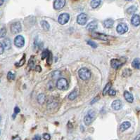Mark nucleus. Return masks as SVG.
<instances>
[{
	"label": "nucleus",
	"instance_id": "79ce46f5",
	"mask_svg": "<svg viewBox=\"0 0 140 140\" xmlns=\"http://www.w3.org/2000/svg\"><path fill=\"white\" fill-rule=\"evenodd\" d=\"M0 134H1V132H0Z\"/></svg>",
	"mask_w": 140,
	"mask_h": 140
},
{
	"label": "nucleus",
	"instance_id": "a19ab883",
	"mask_svg": "<svg viewBox=\"0 0 140 140\" xmlns=\"http://www.w3.org/2000/svg\"><path fill=\"white\" fill-rule=\"evenodd\" d=\"M126 1H127V2H130V1H132V0H126Z\"/></svg>",
	"mask_w": 140,
	"mask_h": 140
},
{
	"label": "nucleus",
	"instance_id": "4c0bfd02",
	"mask_svg": "<svg viewBox=\"0 0 140 140\" xmlns=\"http://www.w3.org/2000/svg\"><path fill=\"white\" fill-rule=\"evenodd\" d=\"M33 140H41V137H40L39 135H35V136L33 138Z\"/></svg>",
	"mask_w": 140,
	"mask_h": 140
},
{
	"label": "nucleus",
	"instance_id": "b1692460",
	"mask_svg": "<svg viewBox=\"0 0 140 140\" xmlns=\"http://www.w3.org/2000/svg\"><path fill=\"white\" fill-rule=\"evenodd\" d=\"M136 10H137V8H136V6H130L129 8H127V13H128L129 14H133L136 12Z\"/></svg>",
	"mask_w": 140,
	"mask_h": 140
},
{
	"label": "nucleus",
	"instance_id": "473e14b6",
	"mask_svg": "<svg viewBox=\"0 0 140 140\" xmlns=\"http://www.w3.org/2000/svg\"><path fill=\"white\" fill-rule=\"evenodd\" d=\"M20 111H21L20 108H18V106H16V107L14 108V116H13V117H14L16 114H18V113L20 112Z\"/></svg>",
	"mask_w": 140,
	"mask_h": 140
},
{
	"label": "nucleus",
	"instance_id": "4be33fe9",
	"mask_svg": "<svg viewBox=\"0 0 140 140\" xmlns=\"http://www.w3.org/2000/svg\"><path fill=\"white\" fill-rule=\"evenodd\" d=\"M41 25L43 28L44 30H49V28H50V25L48 23V22H47L46 20H42L41 21Z\"/></svg>",
	"mask_w": 140,
	"mask_h": 140
},
{
	"label": "nucleus",
	"instance_id": "6ab92c4d",
	"mask_svg": "<svg viewBox=\"0 0 140 140\" xmlns=\"http://www.w3.org/2000/svg\"><path fill=\"white\" fill-rule=\"evenodd\" d=\"M132 66L135 68V69H137V70H140V59L139 58H135L132 61Z\"/></svg>",
	"mask_w": 140,
	"mask_h": 140
},
{
	"label": "nucleus",
	"instance_id": "c9c22d12",
	"mask_svg": "<svg viewBox=\"0 0 140 140\" xmlns=\"http://www.w3.org/2000/svg\"><path fill=\"white\" fill-rule=\"evenodd\" d=\"M35 70H36L37 72H40L42 71L41 66H35Z\"/></svg>",
	"mask_w": 140,
	"mask_h": 140
},
{
	"label": "nucleus",
	"instance_id": "2eb2a0df",
	"mask_svg": "<svg viewBox=\"0 0 140 140\" xmlns=\"http://www.w3.org/2000/svg\"><path fill=\"white\" fill-rule=\"evenodd\" d=\"M104 26L106 28H111L113 26V24H114V21L113 19H111V18H108V19H106L104 21Z\"/></svg>",
	"mask_w": 140,
	"mask_h": 140
},
{
	"label": "nucleus",
	"instance_id": "f257e3e1",
	"mask_svg": "<svg viewBox=\"0 0 140 140\" xmlns=\"http://www.w3.org/2000/svg\"><path fill=\"white\" fill-rule=\"evenodd\" d=\"M78 75H79V77L81 79L86 80L90 78V77H91V72H90V71L87 68L83 67V68H81L78 71Z\"/></svg>",
	"mask_w": 140,
	"mask_h": 140
},
{
	"label": "nucleus",
	"instance_id": "4468645a",
	"mask_svg": "<svg viewBox=\"0 0 140 140\" xmlns=\"http://www.w3.org/2000/svg\"><path fill=\"white\" fill-rule=\"evenodd\" d=\"M124 98L126 100V101H127L129 103H132L133 101H134V98H133L132 94L128 91L124 92Z\"/></svg>",
	"mask_w": 140,
	"mask_h": 140
},
{
	"label": "nucleus",
	"instance_id": "c756f323",
	"mask_svg": "<svg viewBox=\"0 0 140 140\" xmlns=\"http://www.w3.org/2000/svg\"><path fill=\"white\" fill-rule=\"evenodd\" d=\"M24 62H25V55L23 56V59L19 62L18 63H16V65L17 66H23V64H24Z\"/></svg>",
	"mask_w": 140,
	"mask_h": 140
},
{
	"label": "nucleus",
	"instance_id": "20e7f679",
	"mask_svg": "<svg viewBox=\"0 0 140 140\" xmlns=\"http://www.w3.org/2000/svg\"><path fill=\"white\" fill-rule=\"evenodd\" d=\"M22 30V26L20 22H16L11 24V32L12 34H16L21 32Z\"/></svg>",
	"mask_w": 140,
	"mask_h": 140
},
{
	"label": "nucleus",
	"instance_id": "5701e85b",
	"mask_svg": "<svg viewBox=\"0 0 140 140\" xmlns=\"http://www.w3.org/2000/svg\"><path fill=\"white\" fill-rule=\"evenodd\" d=\"M111 83H108V84L106 85V86L104 88V90H103V95H106V94L108 93V90L111 89Z\"/></svg>",
	"mask_w": 140,
	"mask_h": 140
},
{
	"label": "nucleus",
	"instance_id": "393cba45",
	"mask_svg": "<svg viewBox=\"0 0 140 140\" xmlns=\"http://www.w3.org/2000/svg\"><path fill=\"white\" fill-rule=\"evenodd\" d=\"M37 101L40 104H42L45 101V95L44 94H40L37 96Z\"/></svg>",
	"mask_w": 140,
	"mask_h": 140
},
{
	"label": "nucleus",
	"instance_id": "7c9ffc66",
	"mask_svg": "<svg viewBox=\"0 0 140 140\" xmlns=\"http://www.w3.org/2000/svg\"><path fill=\"white\" fill-rule=\"evenodd\" d=\"M108 93L109 95H111V96H115V94H116V91L115 90H113V89H110L109 90H108Z\"/></svg>",
	"mask_w": 140,
	"mask_h": 140
},
{
	"label": "nucleus",
	"instance_id": "f8f14e48",
	"mask_svg": "<svg viewBox=\"0 0 140 140\" xmlns=\"http://www.w3.org/2000/svg\"><path fill=\"white\" fill-rule=\"evenodd\" d=\"M122 64H123V63L121 62L118 60L112 59L111 60V65L113 69H118L119 67H120Z\"/></svg>",
	"mask_w": 140,
	"mask_h": 140
},
{
	"label": "nucleus",
	"instance_id": "7ed1b4c3",
	"mask_svg": "<svg viewBox=\"0 0 140 140\" xmlns=\"http://www.w3.org/2000/svg\"><path fill=\"white\" fill-rule=\"evenodd\" d=\"M68 81L65 78H60L58 79L56 82V87L58 90H65L68 88Z\"/></svg>",
	"mask_w": 140,
	"mask_h": 140
},
{
	"label": "nucleus",
	"instance_id": "6e6552de",
	"mask_svg": "<svg viewBox=\"0 0 140 140\" xmlns=\"http://www.w3.org/2000/svg\"><path fill=\"white\" fill-rule=\"evenodd\" d=\"M116 30H117V32L118 34H125V33H126L128 31V27L125 23H120V24H119L117 26Z\"/></svg>",
	"mask_w": 140,
	"mask_h": 140
},
{
	"label": "nucleus",
	"instance_id": "ea45409f",
	"mask_svg": "<svg viewBox=\"0 0 140 140\" xmlns=\"http://www.w3.org/2000/svg\"><path fill=\"white\" fill-rule=\"evenodd\" d=\"M135 140H140V134H138V136H136V138H135Z\"/></svg>",
	"mask_w": 140,
	"mask_h": 140
},
{
	"label": "nucleus",
	"instance_id": "ddd939ff",
	"mask_svg": "<svg viewBox=\"0 0 140 140\" xmlns=\"http://www.w3.org/2000/svg\"><path fill=\"white\" fill-rule=\"evenodd\" d=\"M122 102L120 100H116L115 101L113 102V103H112L111 104V107L114 110H116V111H118V110H120V108H122Z\"/></svg>",
	"mask_w": 140,
	"mask_h": 140
},
{
	"label": "nucleus",
	"instance_id": "9b49d317",
	"mask_svg": "<svg viewBox=\"0 0 140 140\" xmlns=\"http://www.w3.org/2000/svg\"><path fill=\"white\" fill-rule=\"evenodd\" d=\"M131 23L134 26H139L140 24V16L139 15L134 14L133 15L132 17L131 18Z\"/></svg>",
	"mask_w": 140,
	"mask_h": 140
},
{
	"label": "nucleus",
	"instance_id": "2f4dec72",
	"mask_svg": "<svg viewBox=\"0 0 140 140\" xmlns=\"http://www.w3.org/2000/svg\"><path fill=\"white\" fill-rule=\"evenodd\" d=\"M43 138L44 140H49L51 139V136L49 134H47V133H44L43 134Z\"/></svg>",
	"mask_w": 140,
	"mask_h": 140
},
{
	"label": "nucleus",
	"instance_id": "1a4fd4ad",
	"mask_svg": "<svg viewBox=\"0 0 140 140\" xmlns=\"http://www.w3.org/2000/svg\"><path fill=\"white\" fill-rule=\"evenodd\" d=\"M91 36L95 38H99L102 41H108L109 36L106 34H101V33H97V32H92L91 34Z\"/></svg>",
	"mask_w": 140,
	"mask_h": 140
},
{
	"label": "nucleus",
	"instance_id": "bb28decb",
	"mask_svg": "<svg viewBox=\"0 0 140 140\" xmlns=\"http://www.w3.org/2000/svg\"><path fill=\"white\" fill-rule=\"evenodd\" d=\"M50 51L48 50H44L42 53V60L45 59L46 58H48V56H49L50 54Z\"/></svg>",
	"mask_w": 140,
	"mask_h": 140
},
{
	"label": "nucleus",
	"instance_id": "58836bf2",
	"mask_svg": "<svg viewBox=\"0 0 140 140\" xmlns=\"http://www.w3.org/2000/svg\"><path fill=\"white\" fill-rule=\"evenodd\" d=\"M4 0H0V6L4 4Z\"/></svg>",
	"mask_w": 140,
	"mask_h": 140
},
{
	"label": "nucleus",
	"instance_id": "412c9836",
	"mask_svg": "<svg viewBox=\"0 0 140 140\" xmlns=\"http://www.w3.org/2000/svg\"><path fill=\"white\" fill-rule=\"evenodd\" d=\"M4 48L6 49H9L11 48V42L10 41V39L9 38H6V39H4Z\"/></svg>",
	"mask_w": 140,
	"mask_h": 140
},
{
	"label": "nucleus",
	"instance_id": "0eeeda50",
	"mask_svg": "<svg viewBox=\"0 0 140 140\" xmlns=\"http://www.w3.org/2000/svg\"><path fill=\"white\" fill-rule=\"evenodd\" d=\"M88 20V16L86 14H80L77 18V22L80 25H85Z\"/></svg>",
	"mask_w": 140,
	"mask_h": 140
},
{
	"label": "nucleus",
	"instance_id": "f3484780",
	"mask_svg": "<svg viewBox=\"0 0 140 140\" xmlns=\"http://www.w3.org/2000/svg\"><path fill=\"white\" fill-rule=\"evenodd\" d=\"M130 126H131L130 122H128V121H125V122H122V124L120 125V130L121 132H124V131H125L126 130L128 129Z\"/></svg>",
	"mask_w": 140,
	"mask_h": 140
},
{
	"label": "nucleus",
	"instance_id": "aec40b11",
	"mask_svg": "<svg viewBox=\"0 0 140 140\" xmlns=\"http://www.w3.org/2000/svg\"><path fill=\"white\" fill-rule=\"evenodd\" d=\"M101 0H92L91 2V6L93 8H96L101 4Z\"/></svg>",
	"mask_w": 140,
	"mask_h": 140
},
{
	"label": "nucleus",
	"instance_id": "cd10ccee",
	"mask_svg": "<svg viewBox=\"0 0 140 140\" xmlns=\"http://www.w3.org/2000/svg\"><path fill=\"white\" fill-rule=\"evenodd\" d=\"M87 44H88L89 46H90L91 47L94 48H97V44H96L95 42H94L93 41H92V40H89V41H87Z\"/></svg>",
	"mask_w": 140,
	"mask_h": 140
},
{
	"label": "nucleus",
	"instance_id": "39448f33",
	"mask_svg": "<svg viewBox=\"0 0 140 140\" xmlns=\"http://www.w3.org/2000/svg\"><path fill=\"white\" fill-rule=\"evenodd\" d=\"M14 44L18 48H22L25 45V38L21 35H18L14 38Z\"/></svg>",
	"mask_w": 140,
	"mask_h": 140
},
{
	"label": "nucleus",
	"instance_id": "c85d7f7f",
	"mask_svg": "<svg viewBox=\"0 0 140 140\" xmlns=\"http://www.w3.org/2000/svg\"><path fill=\"white\" fill-rule=\"evenodd\" d=\"M15 77H16L15 74L11 72H9L7 74V78L9 80H14L15 78Z\"/></svg>",
	"mask_w": 140,
	"mask_h": 140
},
{
	"label": "nucleus",
	"instance_id": "dca6fc26",
	"mask_svg": "<svg viewBox=\"0 0 140 140\" xmlns=\"http://www.w3.org/2000/svg\"><path fill=\"white\" fill-rule=\"evenodd\" d=\"M97 27H98V24L97 22L94 21H92V22H90V23L87 25V29L90 31H93L94 30L97 29Z\"/></svg>",
	"mask_w": 140,
	"mask_h": 140
},
{
	"label": "nucleus",
	"instance_id": "9d476101",
	"mask_svg": "<svg viewBox=\"0 0 140 140\" xmlns=\"http://www.w3.org/2000/svg\"><path fill=\"white\" fill-rule=\"evenodd\" d=\"M65 5V0H55L54 2V8L56 10H60Z\"/></svg>",
	"mask_w": 140,
	"mask_h": 140
},
{
	"label": "nucleus",
	"instance_id": "72a5a7b5",
	"mask_svg": "<svg viewBox=\"0 0 140 140\" xmlns=\"http://www.w3.org/2000/svg\"><path fill=\"white\" fill-rule=\"evenodd\" d=\"M51 62H52V55H51V52H50L49 56H48L47 62H48V64H51Z\"/></svg>",
	"mask_w": 140,
	"mask_h": 140
},
{
	"label": "nucleus",
	"instance_id": "a878e982",
	"mask_svg": "<svg viewBox=\"0 0 140 140\" xmlns=\"http://www.w3.org/2000/svg\"><path fill=\"white\" fill-rule=\"evenodd\" d=\"M7 34V30L5 28H0V38H4Z\"/></svg>",
	"mask_w": 140,
	"mask_h": 140
},
{
	"label": "nucleus",
	"instance_id": "f03ea898",
	"mask_svg": "<svg viewBox=\"0 0 140 140\" xmlns=\"http://www.w3.org/2000/svg\"><path fill=\"white\" fill-rule=\"evenodd\" d=\"M94 117H95V112H94L93 110H90L88 112V114L85 116L84 122H85V123L86 124L87 126L90 125L94 121Z\"/></svg>",
	"mask_w": 140,
	"mask_h": 140
},
{
	"label": "nucleus",
	"instance_id": "a211bd4d",
	"mask_svg": "<svg viewBox=\"0 0 140 140\" xmlns=\"http://www.w3.org/2000/svg\"><path fill=\"white\" fill-rule=\"evenodd\" d=\"M78 90L77 89H75L74 90L70 93L69 96H68V99L70 100H74L78 97Z\"/></svg>",
	"mask_w": 140,
	"mask_h": 140
},
{
	"label": "nucleus",
	"instance_id": "e433bc0d",
	"mask_svg": "<svg viewBox=\"0 0 140 140\" xmlns=\"http://www.w3.org/2000/svg\"><path fill=\"white\" fill-rule=\"evenodd\" d=\"M99 99V97H97V98H95V99H94L93 100H92V102H91V104H92L93 103H95V102H96V101H97V100H98Z\"/></svg>",
	"mask_w": 140,
	"mask_h": 140
},
{
	"label": "nucleus",
	"instance_id": "423d86ee",
	"mask_svg": "<svg viewBox=\"0 0 140 140\" xmlns=\"http://www.w3.org/2000/svg\"><path fill=\"white\" fill-rule=\"evenodd\" d=\"M69 20H70V15L67 13H63L58 16V22L61 24H65L68 22Z\"/></svg>",
	"mask_w": 140,
	"mask_h": 140
},
{
	"label": "nucleus",
	"instance_id": "f704fd0d",
	"mask_svg": "<svg viewBox=\"0 0 140 140\" xmlns=\"http://www.w3.org/2000/svg\"><path fill=\"white\" fill-rule=\"evenodd\" d=\"M4 45L0 42V55L1 54H2L3 52H4Z\"/></svg>",
	"mask_w": 140,
	"mask_h": 140
}]
</instances>
